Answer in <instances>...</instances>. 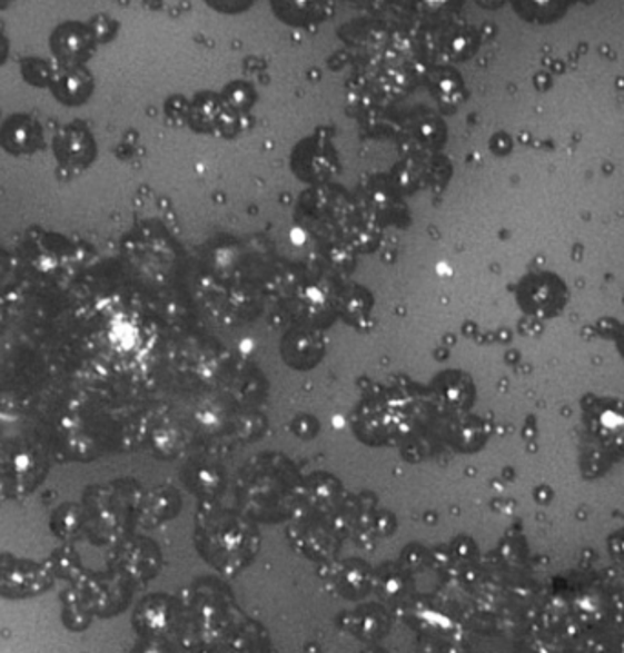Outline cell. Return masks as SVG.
Here are the masks:
<instances>
[{
  "mask_svg": "<svg viewBox=\"0 0 624 653\" xmlns=\"http://www.w3.org/2000/svg\"><path fill=\"white\" fill-rule=\"evenodd\" d=\"M93 37L90 28L79 22H67L53 31L51 36V51L68 67H79L92 51Z\"/></svg>",
  "mask_w": 624,
  "mask_h": 653,
  "instance_id": "6da1fadb",
  "label": "cell"
},
{
  "mask_svg": "<svg viewBox=\"0 0 624 653\" xmlns=\"http://www.w3.org/2000/svg\"><path fill=\"white\" fill-rule=\"evenodd\" d=\"M57 158L67 167H87L96 156V145L87 128L68 125L53 139Z\"/></svg>",
  "mask_w": 624,
  "mask_h": 653,
  "instance_id": "7a4b0ae2",
  "label": "cell"
},
{
  "mask_svg": "<svg viewBox=\"0 0 624 653\" xmlns=\"http://www.w3.org/2000/svg\"><path fill=\"white\" fill-rule=\"evenodd\" d=\"M0 145L16 156L36 152L42 145L41 128L24 113L10 117L0 128Z\"/></svg>",
  "mask_w": 624,
  "mask_h": 653,
  "instance_id": "3957f363",
  "label": "cell"
},
{
  "mask_svg": "<svg viewBox=\"0 0 624 653\" xmlns=\"http://www.w3.org/2000/svg\"><path fill=\"white\" fill-rule=\"evenodd\" d=\"M50 88L62 105L79 107L92 93V76L81 67H65L53 76Z\"/></svg>",
  "mask_w": 624,
  "mask_h": 653,
  "instance_id": "277c9868",
  "label": "cell"
},
{
  "mask_svg": "<svg viewBox=\"0 0 624 653\" xmlns=\"http://www.w3.org/2000/svg\"><path fill=\"white\" fill-rule=\"evenodd\" d=\"M21 68L26 81L37 88L50 87L51 81H53V76H56L47 61H41V59H36V57L24 59Z\"/></svg>",
  "mask_w": 624,
  "mask_h": 653,
  "instance_id": "5b68a950",
  "label": "cell"
},
{
  "mask_svg": "<svg viewBox=\"0 0 624 653\" xmlns=\"http://www.w3.org/2000/svg\"><path fill=\"white\" fill-rule=\"evenodd\" d=\"M8 50H10V46H8V39H6L4 33L0 30V67L4 65L6 57H8Z\"/></svg>",
  "mask_w": 624,
  "mask_h": 653,
  "instance_id": "8992f818",
  "label": "cell"
}]
</instances>
